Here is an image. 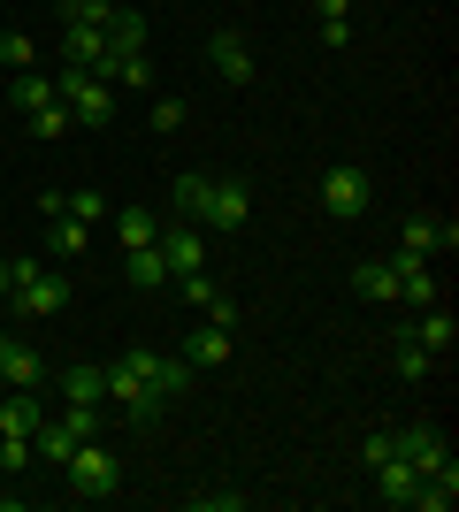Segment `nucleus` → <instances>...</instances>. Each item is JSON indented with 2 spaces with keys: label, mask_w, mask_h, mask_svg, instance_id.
<instances>
[{
  "label": "nucleus",
  "mask_w": 459,
  "mask_h": 512,
  "mask_svg": "<svg viewBox=\"0 0 459 512\" xmlns=\"http://www.w3.org/2000/svg\"><path fill=\"white\" fill-rule=\"evenodd\" d=\"M192 390V360L184 352H123V360H108V406H123L138 428H153L161 413L176 406Z\"/></svg>",
  "instance_id": "f257e3e1"
},
{
  "label": "nucleus",
  "mask_w": 459,
  "mask_h": 512,
  "mask_svg": "<svg viewBox=\"0 0 459 512\" xmlns=\"http://www.w3.org/2000/svg\"><path fill=\"white\" fill-rule=\"evenodd\" d=\"M62 474H69V490H77V497H92V505L123 490V459H115V451L100 444V436H85V444L69 451V459H62Z\"/></svg>",
  "instance_id": "f03ea898"
},
{
  "label": "nucleus",
  "mask_w": 459,
  "mask_h": 512,
  "mask_svg": "<svg viewBox=\"0 0 459 512\" xmlns=\"http://www.w3.org/2000/svg\"><path fill=\"white\" fill-rule=\"evenodd\" d=\"M54 92H62V107H69L85 130H100V123L115 115V85H108V77H92V69H77V62L54 77Z\"/></svg>",
  "instance_id": "7ed1b4c3"
},
{
  "label": "nucleus",
  "mask_w": 459,
  "mask_h": 512,
  "mask_svg": "<svg viewBox=\"0 0 459 512\" xmlns=\"http://www.w3.org/2000/svg\"><path fill=\"white\" fill-rule=\"evenodd\" d=\"M375 199V176L360 169V161H337V169H322V214L329 222H360Z\"/></svg>",
  "instance_id": "20e7f679"
},
{
  "label": "nucleus",
  "mask_w": 459,
  "mask_h": 512,
  "mask_svg": "<svg viewBox=\"0 0 459 512\" xmlns=\"http://www.w3.org/2000/svg\"><path fill=\"white\" fill-rule=\"evenodd\" d=\"M8 306H16L23 321H46V314H62V306H69V276L39 260V276H23L16 291H8Z\"/></svg>",
  "instance_id": "39448f33"
},
{
  "label": "nucleus",
  "mask_w": 459,
  "mask_h": 512,
  "mask_svg": "<svg viewBox=\"0 0 459 512\" xmlns=\"http://www.w3.org/2000/svg\"><path fill=\"white\" fill-rule=\"evenodd\" d=\"M459 245V222L452 214H414V222H406V230H398V245H391V260H437V253H452Z\"/></svg>",
  "instance_id": "423d86ee"
},
{
  "label": "nucleus",
  "mask_w": 459,
  "mask_h": 512,
  "mask_svg": "<svg viewBox=\"0 0 459 512\" xmlns=\"http://www.w3.org/2000/svg\"><path fill=\"white\" fill-rule=\"evenodd\" d=\"M245 214H253V184H245V176H215V192H207V222H199V230L238 237Z\"/></svg>",
  "instance_id": "0eeeda50"
},
{
  "label": "nucleus",
  "mask_w": 459,
  "mask_h": 512,
  "mask_svg": "<svg viewBox=\"0 0 459 512\" xmlns=\"http://www.w3.org/2000/svg\"><path fill=\"white\" fill-rule=\"evenodd\" d=\"M391 436H398V459H406L414 474H437L444 459H452V444H444L437 421H406V428H391Z\"/></svg>",
  "instance_id": "6e6552de"
},
{
  "label": "nucleus",
  "mask_w": 459,
  "mask_h": 512,
  "mask_svg": "<svg viewBox=\"0 0 459 512\" xmlns=\"http://www.w3.org/2000/svg\"><path fill=\"white\" fill-rule=\"evenodd\" d=\"M207 69H215L222 85H253V46H245V31H215V39H207Z\"/></svg>",
  "instance_id": "1a4fd4ad"
},
{
  "label": "nucleus",
  "mask_w": 459,
  "mask_h": 512,
  "mask_svg": "<svg viewBox=\"0 0 459 512\" xmlns=\"http://www.w3.org/2000/svg\"><path fill=\"white\" fill-rule=\"evenodd\" d=\"M92 77H108L115 92H146L153 85V62H146V46H108V62L92 69Z\"/></svg>",
  "instance_id": "9d476101"
},
{
  "label": "nucleus",
  "mask_w": 459,
  "mask_h": 512,
  "mask_svg": "<svg viewBox=\"0 0 459 512\" xmlns=\"http://www.w3.org/2000/svg\"><path fill=\"white\" fill-rule=\"evenodd\" d=\"M153 245H161V260H169V276H192L199 260H207V245H199V222H169Z\"/></svg>",
  "instance_id": "9b49d317"
},
{
  "label": "nucleus",
  "mask_w": 459,
  "mask_h": 512,
  "mask_svg": "<svg viewBox=\"0 0 459 512\" xmlns=\"http://www.w3.org/2000/svg\"><path fill=\"white\" fill-rule=\"evenodd\" d=\"M62 62L100 69L108 62V31H100V23H62Z\"/></svg>",
  "instance_id": "f8f14e48"
},
{
  "label": "nucleus",
  "mask_w": 459,
  "mask_h": 512,
  "mask_svg": "<svg viewBox=\"0 0 459 512\" xmlns=\"http://www.w3.org/2000/svg\"><path fill=\"white\" fill-rule=\"evenodd\" d=\"M85 245H92V222H77V214H46V253L54 260H85Z\"/></svg>",
  "instance_id": "ddd939ff"
},
{
  "label": "nucleus",
  "mask_w": 459,
  "mask_h": 512,
  "mask_svg": "<svg viewBox=\"0 0 459 512\" xmlns=\"http://www.w3.org/2000/svg\"><path fill=\"white\" fill-rule=\"evenodd\" d=\"M207 192H215V176L184 169V176L169 184V214H176V222H207Z\"/></svg>",
  "instance_id": "4468645a"
},
{
  "label": "nucleus",
  "mask_w": 459,
  "mask_h": 512,
  "mask_svg": "<svg viewBox=\"0 0 459 512\" xmlns=\"http://www.w3.org/2000/svg\"><path fill=\"white\" fill-rule=\"evenodd\" d=\"M352 291L368 306H398V268L391 260H360V268H352Z\"/></svg>",
  "instance_id": "2eb2a0df"
},
{
  "label": "nucleus",
  "mask_w": 459,
  "mask_h": 512,
  "mask_svg": "<svg viewBox=\"0 0 459 512\" xmlns=\"http://www.w3.org/2000/svg\"><path fill=\"white\" fill-rule=\"evenodd\" d=\"M391 367H398V375H406V383H421V375H437V352H429V344H421L414 337V329H398V337H391Z\"/></svg>",
  "instance_id": "dca6fc26"
},
{
  "label": "nucleus",
  "mask_w": 459,
  "mask_h": 512,
  "mask_svg": "<svg viewBox=\"0 0 459 512\" xmlns=\"http://www.w3.org/2000/svg\"><path fill=\"white\" fill-rule=\"evenodd\" d=\"M62 406H108V367H62Z\"/></svg>",
  "instance_id": "f3484780"
},
{
  "label": "nucleus",
  "mask_w": 459,
  "mask_h": 512,
  "mask_svg": "<svg viewBox=\"0 0 459 512\" xmlns=\"http://www.w3.org/2000/svg\"><path fill=\"white\" fill-rule=\"evenodd\" d=\"M39 421V390H0V436H31Z\"/></svg>",
  "instance_id": "a211bd4d"
},
{
  "label": "nucleus",
  "mask_w": 459,
  "mask_h": 512,
  "mask_svg": "<svg viewBox=\"0 0 459 512\" xmlns=\"http://www.w3.org/2000/svg\"><path fill=\"white\" fill-rule=\"evenodd\" d=\"M414 505H421V512H452V505H459V459H444L437 474H421Z\"/></svg>",
  "instance_id": "6ab92c4d"
},
{
  "label": "nucleus",
  "mask_w": 459,
  "mask_h": 512,
  "mask_svg": "<svg viewBox=\"0 0 459 512\" xmlns=\"http://www.w3.org/2000/svg\"><path fill=\"white\" fill-rule=\"evenodd\" d=\"M46 100H62L54 77H39V69H16V77H8V107H16V115H39Z\"/></svg>",
  "instance_id": "aec40b11"
},
{
  "label": "nucleus",
  "mask_w": 459,
  "mask_h": 512,
  "mask_svg": "<svg viewBox=\"0 0 459 512\" xmlns=\"http://www.w3.org/2000/svg\"><path fill=\"white\" fill-rule=\"evenodd\" d=\"M184 360L192 367H222L230 360V329H222V321H199L192 337H184Z\"/></svg>",
  "instance_id": "412c9836"
},
{
  "label": "nucleus",
  "mask_w": 459,
  "mask_h": 512,
  "mask_svg": "<svg viewBox=\"0 0 459 512\" xmlns=\"http://www.w3.org/2000/svg\"><path fill=\"white\" fill-rule=\"evenodd\" d=\"M398 268V306H437V276H429V260H391Z\"/></svg>",
  "instance_id": "4be33fe9"
},
{
  "label": "nucleus",
  "mask_w": 459,
  "mask_h": 512,
  "mask_svg": "<svg viewBox=\"0 0 459 512\" xmlns=\"http://www.w3.org/2000/svg\"><path fill=\"white\" fill-rule=\"evenodd\" d=\"M414 490H421V474L406 467V459H383V467H375V497H383V505H414Z\"/></svg>",
  "instance_id": "5701e85b"
},
{
  "label": "nucleus",
  "mask_w": 459,
  "mask_h": 512,
  "mask_svg": "<svg viewBox=\"0 0 459 512\" xmlns=\"http://www.w3.org/2000/svg\"><path fill=\"white\" fill-rule=\"evenodd\" d=\"M414 337L437 352V360H452V344H459V321L444 314V306H421V321H414Z\"/></svg>",
  "instance_id": "b1692460"
},
{
  "label": "nucleus",
  "mask_w": 459,
  "mask_h": 512,
  "mask_svg": "<svg viewBox=\"0 0 459 512\" xmlns=\"http://www.w3.org/2000/svg\"><path fill=\"white\" fill-rule=\"evenodd\" d=\"M123 268H131L138 291H169V260H161V245H131V260H123Z\"/></svg>",
  "instance_id": "393cba45"
},
{
  "label": "nucleus",
  "mask_w": 459,
  "mask_h": 512,
  "mask_svg": "<svg viewBox=\"0 0 459 512\" xmlns=\"http://www.w3.org/2000/svg\"><path fill=\"white\" fill-rule=\"evenodd\" d=\"M108 222H115V237H123V245H153V237H161V222H153L146 207H115Z\"/></svg>",
  "instance_id": "a878e982"
},
{
  "label": "nucleus",
  "mask_w": 459,
  "mask_h": 512,
  "mask_svg": "<svg viewBox=\"0 0 459 512\" xmlns=\"http://www.w3.org/2000/svg\"><path fill=\"white\" fill-rule=\"evenodd\" d=\"M23 130H31V138H69V130H77V115H69L62 100H46L39 115H23Z\"/></svg>",
  "instance_id": "bb28decb"
},
{
  "label": "nucleus",
  "mask_w": 459,
  "mask_h": 512,
  "mask_svg": "<svg viewBox=\"0 0 459 512\" xmlns=\"http://www.w3.org/2000/svg\"><path fill=\"white\" fill-rule=\"evenodd\" d=\"M108 46H146V16L115 0V16H108Z\"/></svg>",
  "instance_id": "cd10ccee"
},
{
  "label": "nucleus",
  "mask_w": 459,
  "mask_h": 512,
  "mask_svg": "<svg viewBox=\"0 0 459 512\" xmlns=\"http://www.w3.org/2000/svg\"><path fill=\"white\" fill-rule=\"evenodd\" d=\"M54 16H62V23H100V31H108L115 0H54Z\"/></svg>",
  "instance_id": "c85d7f7f"
},
{
  "label": "nucleus",
  "mask_w": 459,
  "mask_h": 512,
  "mask_svg": "<svg viewBox=\"0 0 459 512\" xmlns=\"http://www.w3.org/2000/svg\"><path fill=\"white\" fill-rule=\"evenodd\" d=\"M253 497L245 490H230V482H215V490H192V512H245Z\"/></svg>",
  "instance_id": "c756f323"
},
{
  "label": "nucleus",
  "mask_w": 459,
  "mask_h": 512,
  "mask_svg": "<svg viewBox=\"0 0 459 512\" xmlns=\"http://www.w3.org/2000/svg\"><path fill=\"white\" fill-rule=\"evenodd\" d=\"M146 123L161 130V138H169V130H184V100H176V92H161V100L146 107Z\"/></svg>",
  "instance_id": "7c9ffc66"
},
{
  "label": "nucleus",
  "mask_w": 459,
  "mask_h": 512,
  "mask_svg": "<svg viewBox=\"0 0 459 512\" xmlns=\"http://www.w3.org/2000/svg\"><path fill=\"white\" fill-rule=\"evenodd\" d=\"M0 62H8V77H16V69H31L39 54H31V39H23V31H0Z\"/></svg>",
  "instance_id": "2f4dec72"
},
{
  "label": "nucleus",
  "mask_w": 459,
  "mask_h": 512,
  "mask_svg": "<svg viewBox=\"0 0 459 512\" xmlns=\"http://www.w3.org/2000/svg\"><path fill=\"white\" fill-rule=\"evenodd\" d=\"M62 207L77 214V222H108V214H115V207H108V199H100V192H69Z\"/></svg>",
  "instance_id": "473e14b6"
},
{
  "label": "nucleus",
  "mask_w": 459,
  "mask_h": 512,
  "mask_svg": "<svg viewBox=\"0 0 459 512\" xmlns=\"http://www.w3.org/2000/svg\"><path fill=\"white\" fill-rule=\"evenodd\" d=\"M31 459H39V451H31V436H0V467H8V474H23Z\"/></svg>",
  "instance_id": "72a5a7b5"
},
{
  "label": "nucleus",
  "mask_w": 459,
  "mask_h": 512,
  "mask_svg": "<svg viewBox=\"0 0 459 512\" xmlns=\"http://www.w3.org/2000/svg\"><path fill=\"white\" fill-rule=\"evenodd\" d=\"M360 459H368V467H383V459H398V436H391V428H375L368 444H360Z\"/></svg>",
  "instance_id": "f704fd0d"
},
{
  "label": "nucleus",
  "mask_w": 459,
  "mask_h": 512,
  "mask_svg": "<svg viewBox=\"0 0 459 512\" xmlns=\"http://www.w3.org/2000/svg\"><path fill=\"white\" fill-rule=\"evenodd\" d=\"M8 291H16V253H0V306H8Z\"/></svg>",
  "instance_id": "c9c22d12"
},
{
  "label": "nucleus",
  "mask_w": 459,
  "mask_h": 512,
  "mask_svg": "<svg viewBox=\"0 0 459 512\" xmlns=\"http://www.w3.org/2000/svg\"><path fill=\"white\" fill-rule=\"evenodd\" d=\"M314 16H322V23H337V16H352V0H314Z\"/></svg>",
  "instance_id": "e433bc0d"
}]
</instances>
